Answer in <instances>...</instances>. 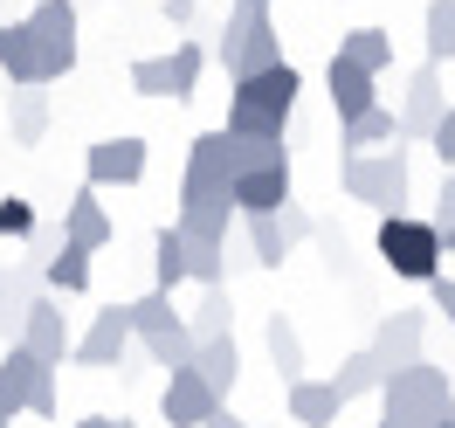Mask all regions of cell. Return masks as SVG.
Returning a JSON list of instances; mask_svg holds the SVG:
<instances>
[{
  "instance_id": "obj_34",
  "label": "cell",
  "mask_w": 455,
  "mask_h": 428,
  "mask_svg": "<svg viewBox=\"0 0 455 428\" xmlns=\"http://www.w3.org/2000/svg\"><path fill=\"white\" fill-rule=\"evenodd\" d=\"M35 229H42V222H35L28 200H14V194L0 200V242H14V235H35Z\"/></svg>"
},
{
  "instance_id": "obj_27",
  "label": "cell",
  "mask_w": 455,
  "mask_h": 428,
  "mask_svg": "<svg viewBox=\"0 0 455 428\" xmlns=\"http://www.w3.org/2000/svg\"><path fill=\"white\" fill-rule=\"evenodd\" d=\"M331 387H339L345 400H359V394H379V387H387V367L372 359V345H359V352H345V359H339Z\"/></svg>"
},
{
  "instance_id": "obj_6",
  "label": "cell",
  "mask_w": 455,
  "mask_h": 428,
  "mask_svg": "<svg viewBox=\"0 0 455 428\" xmlns=\"http://www.w3.org/2000/svg\"><path fill=\"white\" fill-rule=\"evenodd\" d=\"M42 415V422H56L62 400H56V367H42L35 352L21 345H7V359H0V415Z\"/></svg>"
},
{
  "instance_id": "obj_17",
  "label": "cell",
  "mask_w": 455,
  "mask_h": 428,
  "mask_svg": "<svg viewBox=\"0 0 455 428\" xmlns=\"http://www.w3.org/2000/svg\"><path fill=\"white\" fill-rule=\"evenodd\" d=\"M297 200V180H290V159L283 166H256L235 180V214H276Z\"/></svg>"
},
{
  "instance_id": "obj_14",
  "label": "cell",
  "mask_w": 455,
  "mask_h": 428,
  "mask_svg": "<svg viewBox=\"0 0 455 428\" xmlns=\"http://www.w3.org/2000/svg\"><path fill=\"white\" fill-rule=\"evenodd\" d=\"M372 359L387 373H400V367H421V345H427V311H387L379 325H372Z\"/></svg>"
},
{
  "instance_id": "obj_1",
  "label": "cell",
  "mask_w": 455,
  "mask_h": 428,
  "mask_svg": "<svg viewBox=\"0 0 455 428\" xmlns=\"http://www.w3.org/2000/svg\"><path fill=\"white\" fill-rule=\"evenodd\" d=\"M297 62H276V69H262V77H242V84L228 90V132L235 139H283L290 111H297Z\"/></svg>"
},
{
  "instance_id": "obj_25",
  "label": "cell",
  "mask_w": 455,
  "mask_h": 428,
  "mask_svg": "<svg viewBox=\"0 0 455 428\" xmlns=\"http://www.w3.org/2000/svg\"><path fill=\"white\" fill-rule=\"evenodd\" d=\"M7 125H14V145H42V132H49V90H14L7 97Z\"/></svg>"
},
{
  "instance_id": "obj_35",
  "label": "cell",
  "mask_w": 455,
  "mask_h": 428,
  "mask_svg": "<svg viewBox=\"0 0 455 428\" xmlns=\"http://www.w3.org/2000/svg\"><path fill=\"white\" fill-rule=\"evenodd\" d=\"M427 222H435V235H442V242L455 235V173L442 180V194H435V214H427Z\"/></svg>"
},
{
  "instance_id": "obj_43",
  "label": "cell",
  "mask_w": 455,
  "mask_h": 428,
  "mask_svg": "<svg viewBox=\"0 0 455 428\" xmlns=\"http://www.w3.org/2000/svg\"><path fill=\"white\" fill-rule=\"evenodd\" d=\"M0 325H7V277H0Z\"/></svg>"
},
{
  "instance_id": "obj_3",
  "label": "cell",
  "mask_w": 455,
  "mask_h": 428,
  "mask_svg": "<svg viewBox=\"0 0 455 428\" xmlns=\"http://www.w3.org/2000/svg\"><path fill=\"white\" fill-rule=\"evenodd\" d=\"M345 194L372 207V214H400V200L414 194V166H407V145H387V152H359L339 166Z\"/></svg>"
},
{
  "instance_id": "obj_42",
  "label": "cell",
  "mask_w": 455,
  "mask_h": 428,
  "mask_svg": "<svg viewBox=\"0 0 455 428\" xmlns=\"http://www.w3.org/2000/svg\"><path fill=\"white\" fill-rule=\"evenodd\" d=\"M207 428H249V422H235V415H228V408H221V415H214V422H207Z\"/></svg>"
},
{
  "instance_id": "obj_46",
  "label": "cell",
  "mask_w": 455,
  "mask_h": 428,
  "mask_svg": "<svg viewBox=\"0 0 455 428\" xmlns=\"http://www.w3.org/2000/svg\"><path fill=\"white\" fill-rule=\"evenodd\" d=\"M117 428H132V422H117Z\"/></svg>"
},
{
  "instance_id": "obj_29",
  "label": "cell",
  "mask_w": 455,
  "mask_h": 428,
  "mask_svg": "<svg viewBox=\"0 0 455 428\" xmlns=\"http://www.w3.org/2000/svg\"><path fill=\"white\" fill-rule=\"evenodd\" d=\"M124 318H132V339H139V345L180 325V311H172V297H166V290H145V297H132V304H124Z\"/></svg>"
},
{
  "instance_id": "obj_15",
  "label": "cell",
  "mask_w": 455,
  "mask_h": 428,
  "mask_svg": "<svg viewBox=\"0 0 455 428\" xmlns=\"http://www.w3.org/2000/svg\"><path fill=\"white\" fill-rule=\"evenodd\" d=\"M124 352H132V318H124V304H104V311L90 318V332L76 339V367H124Z\"/></svg>"
},
{
  "instance_id": "obj_7",
  "label": "cell",
  "mask_w": 455,
  "mask_h": 428,
  "mask_svg": "<svg viewBox=\"0 0 455 428\" xmlns=\"http://www.w3.org/2000/svg\"><path fill=\"white\" fill-rule=\"evenodd\" d=\"M200 69H207V49H200V42H172L166 56L132 62V90H139V97H172V104H187L200 90Z\"/></svg>"
},
{
  "instance_id": "obj_2",
  "label": "cell",
  "mask_w": 455,
  "mask_h": 428,
  "mask_svg": "<svg viewBox=\"0 0 455 428\" xmlns=\"http://www.w3.org/2000/svg\"><path fill=\"white\" fill-rule=\"evenodd\" d=\"M379 422L387 428H455V380L442 367H400L379 387Z\"/></svg>"
},
{
  "instance_id": "obj_10",
  "label": "cell",
  "mask_w": 455,
  "mask_h": 428,
  "mask_svg": "<svg viewBox=\"0 0 455 428\" xmlns=\"http://www.w3.org/2000/svg\"><path fill=\"white\" fill-rule=\"evenodd\" d=\"M242 229H249V262H256V270H283V256L297 249V242H311L317 222L290 200V207H276V214H242Z\"/></svg>"
},
{
  "instance_id": "obj_18",
  "label": "cell",
  "mask_w": 455,
  "mask_h": 428,
  "mask_svg": "<svg viewBox=\"0 0 455 428\" xmlns=\"http://www.w3.org/2000/svg\"><path fill=\"white\" fill-rule=\"evenodd\" d=\"M283 400H290V422L297 428H331L345 408H352L331 380H297V387H283Z\"/></svg>"
},
{
  "instance_id": "obj_8",
  "label": "cell",
  "mask_w": 455,
  "mask_h": 428,
  "mask_svg": "<svg viewBox=\"0 0 455 428\" xmlns=\"http://www.w3.org/2000/svg\"><path fill=\"white\" fill-rule=\"evenodd\" d=\"M207 200H235V159H228V132H200V139L187 145L180 207H207Z\"/></svg>"
},
{
  "instance_id": "obj_16",
  "label": "cell",
  "mask_w": 455,
  "mask_h": 428,
  "mask_svg": "<svg viewBox=\"0 0 455 428\" xmlns=\"http://www.w3.org/2000/svg\"><path fill=\"white\" fill-rule=\"evenodd\" d=\"M84 173H90V187H139L145 180V139H97L84 152Z\"/></svg>"
},
{
  "instance_id": "obj_44",
  "label": "cell",
  "mask_w": 455,
  "mask_h": 428,
  "mask_svg": "<svg viewBox=\"0 0 455 428\" xmlns=\"http://www.w3.org/2000/svg\"><path fill=\"white\" fill-rule=\"evenodd\" d=\"M7 422H14V415H0V428H7Z\"/></svg>"
},
{
  "instance_id": "obj_40",
  "label": "cell",
  "mask_w": 455,
  "mask_h": 428,
  "mask_svg": "<svg viewBox=\"0 0 455 428\" xmlns=\"http://www.w3.org/2000/svg\"><path fill=\"white\" fill-rule=\"evenodd\" d=\"M69 428H117L111 415H84V422H69Z\"/></svg>"
},
{
  "instance_id": "obj_28",
  "label": "cell",
  "mask_w": 455,
  "mask_h": 428,
  "mask_svg": "<svg viewBox=\"0 0 455 428\" xmlns=\"http://www.w3.org/2000/svg\"><path fill=\"white\" fill-rule=\"evenodd\" d=\"M339 56L359 62L366 77H379V69H394V35H387V28H345Z\"/></svg>"
},
{
  "instance_id": "obj_47",
  "label": "cell",
  "mask_w": 455,
  "mask_h": 428,
  "mask_svg": "<svg viewBox=\"0 0 455 428\" xmlns=\"http://www.w3.org/2000/svg\"><path fill=\"white\" fill-rule=\"evenodd\" d=\"M379 428H387V422H379Z\"/></svg>"
},
{
  "instance_id": "obj_5",
  "label": "cell",
  "mask_w": 455,
  "mask_h": 428,
  "mask_svg": "<svg viewBox=\"0 0 455 428\" xmlns=\"http://www.w3.org/2000/svg\"><path fill=\"white\" fill-rule=\"evenodd\" d=\"M214 62L228 69V84L262 77V69H276V62H283V35H276L269 14H228L221 42H214Z\"/></svg>"
},
{
  "instance_id": "obj_37",
  "label": "cell",
  "mask_w": 455,
  "mask_h": 428,
  "mask_svg": "<svg viewBox=\"0 0 455 428\" xmlns=\"http://www.w3.org/2000/svg\"><path fill=\"white\" fill-rule=\"evenodd\" d=\"M427 297H435V311L449 318V332H455V277H435V284H427Z\"/></svg>"
},
{
  "instance_id": "obj_13",
  "label": "cell",
  "mask_w": 455,
  "mask_h": 428,
  "mask_svg": "<svg viewBox=\"0 0 455 428\" xmlns=\"http://www.w3.org/2000/svg\"><path fill=\"white\" fill-rule=\"evenodd\" d=\"M449 117V90H442V69L421 62L407 69V97H400V132L407 139H435V125Z\"/></svg>"
},
{
  "instance_id": "obj_9",
  "label": "cell",
  "mask_w": 455,
  "mask_h": 428,
  "mask_svg": "<svg viewBox=\"0 0 455 428\" xmlns=\"http://www.w3.org/2000/svg\"><path fill=\"white\" fill-rule=\"evenodd\" d=\"M28 28H35V49H42V84H62L76 69V0H35L28 7Z\"/></svg>"
},
{
  "instance_id": "obj_21",
  "label": "cell",
  "mask_w": 455,
  "mask_h": 428,
  "mask_svg": "<svg viewBox=\"0 0 455 428\" xmlns=\"http://www.w3.org/2000/svg\"><path fill=\"white\" fill-rule=\"evenodd\" d=\"M62 235H69V242H76V249H90V256H97V249H104V242H111V214H104V200H97V187H84V194L69 200V214H62Z\"/></svg>"
},
{
  "instance_id": "obj_36",
  "label": "cell",
  "mask_w": 455,
  "mask_h": 428,
  "mask_svg": "<svg viewBox=\"0 0 455 428\" xmlns=\"http://www.w3.org/2000/svg\"><path fill=\"white\" fill-rule=\"evenodd\" d=\"M435 159H442V166H455V104H449V117H442V125H435Z\"/></svg>"
},
{
  "instance_id": "obj_19",
  "label": "cell",
  "mask_w": 455,
  "mask_h": 428,
  "mask_svg": "<svg viewBox=\"0 0 455 428\" xmlns=\"http://www.w3.org/2000/svg\"><path fill=\"white\" fill-rule=\"evenodd\" d=\"M0 69H7V84H14V90L42 84V49H35L28 21H0Z\"/></svg>"
},
{
  "instance_id": "obj_38",
  "label": "cell",
  "mask_w": 455,
  "mask_h": 428,
  "mask_svg": "<svg viewBox=\"0 0 455 428\" xmlns=\"http://www.w3.org/2000/svg\"><path fill=\"white\" fill-rule=\"evenodd\" d=\"M317 249H324V262L339 270V262H345V235L331 229V222H317Z\"/></svg>"
},
{
  "instance_id": "obj_20",
  "label": "cell",
  "mask_w": 455,
  "mask_h": 428,
  "mask_svg": "<svg viewBox=\"0 0 455 428\" xmlns=\"http://www.w3.org/2000/svg\"><path fill=\"white\" fill-rule=\"evenodd\" d=\"M324 84H331V104H339V125H352V117L379 111V104H372V84H379V77H366L359 62L331 56V69H324Z\"/></svg>"
},
{
  "instance_id": "obj_30",
  "label": "cell",
  "mask_w": 455,
  "mask_h": 428,
  "mask_svg": "<svg viewBox=\"0 0 455 428\" xmlns=\"http://www.w3.org/2000/svg\"><path fill=\"white\" fill-rule=\"evenodd\" d=\"M228 325H235V297H228V284L200 290V304H194V318H187V332L207 345V339H228Z\"/></svg>"
},
{
  "instance_id": "obj_31",
  "label": "cell",
  "mask_w": 455,
  "mask_h": 428,
  "mask_svg": "<svg viewBox=\"0 0 455 428\" xmlns=\"http://www.w3.org/2000/svg\"><path fill=\"white\" fill-rule=\"evenodd\" d=\"M42 277H49V290H56V297H84V290H90V249L62 242L56 256H49V270H42Z\"/></svg>"
},
{
  "instance_id": "obj_32",
  "label": "cell",
  "mask_w": 455,
  "mask_h": 428,
  "mask_svg": "<svg viewBox=\"0 0 455 428\" xmlns=\"http://www.w3.org/2000/svg\"><path fill=\"white\" fill-rule=\"evenodd\" d=\"M421 28H427V62H435V69L455 62V0H427Z\"/></svg>"
},
{
  "instance_id": "obj_4",
  "label": "cell",
  "mask_w": 455,
  "mask_h": 428,
  "mask_svg": "<svg viewBox=\"0 0 455 428\" xmlns=\"http://www.w3.org/2000/svg\"><path fill=\"white\" fill-rule=\"evenodd\" d=\"M442 256L449 242L435 235V222H414V214H379V262L407 277V284H435L442 277Z\"/></svg>"
},
{
  "instance_id": "obj_11",
  "label": "cell",
  "mask_w": 455,
  "mask_h": 428,
  "mask_svg": "<svg viewBox=\"0 0 455 428\" xmlns=\"http://www.w3.org/2000/svg\"><path fill=\"white\" fill-rule=\"evenodd\" d=\"M221 408H228V400L200 380V367L166 373V387H159V422H166V428H207Z\"/></svg>"
},
{
  "instance_id": "obj_33",
  "label": "cell",
  "mask_w": 455,
  "mask_h": 428,
  "mask_svg": "<svg viewBox=\"0 0 455 428\" xmlns=\"http://www.w3.org/2000/svg\"><path fill=\"white\" fill-rule=\"evenodd\" d=\"M228 159H235V180H242V173H256V166H283L290 152H283V139H235L228 132Z\"/></svg>"
},
{
  "instance_id": "obj_45",
  "label": "cell",
  "mask_w": 455,
  "mask_h": 428,
  "mask_svg": "<svg viewBox=\"0 0 455 428\" xmlns=\"http://www.w3.org/2000/svg\"><path fill=\"white\" fill-rule=\"evenodd\" d=\"M449 256H455V235H449Z\"/></svg>"
},
{
  "instance_id": "obj_22",
  "label": "cell",
  "mask_w": 455,
  "mask_h": 428,
  "mask_svg": "<svg viewBox=\"0 0 455 428\" xmlns=\"http://www.w3.org/2000/svg\"><path fill=\"white\" fill-rule=\"evenodd\" d=\"M180 284H194V270H187V242H180V229L166 222V229L152 235V290H166V297H172Z\"/></svg>"
},
{
  "instance_id": "obj_24",
  "label": "cell",
  "mask_w": 455,
  "mask_h": 428,
  "mask_svg": "<svg viewBox=\"0 0 455 428\" xmlns=\"http://www.w3.org/2000/svg\"><path fill=\"white\" fill-rule=\"evenodd\" d=\"M262 345H269V359H276V380H283V387H297V380H311V373H304V339H297V325H290L283 311L269 318V332H262Z\"/></svg>"
},
{
  "instance_id": "obj_41",
  "label": "cell",
  "mask_w": 455,
  "mask_h": 428,
  "mask_svg": "<svg viewBox=\"0 0 455 428\" xmlns=\"http://www.w3.org/2000/svg\"><path fill=\"white\" fill-rule=\"evenodd\" d=\"M235 14H269V0H235Z\"/></svg>"
},
{
  "instance_id": "obj_12",
  "label": "cell",
  "mask_w": 455,
  "mask_h": 428,
  "mask_svg": "<svg viewBox=\"0 0 455 428\" xmlns=\"http://www.w3.org/2000/svg\"><path fill=\"white\" fill-rule=\"evenodd\" d=\"M21 352H35L42 367H62L69 352H76V332H69V318H62V297L56 290H42L35 297V311H28V325H21Z\"/></svg>"
},
{
  "instance_id": "obj_23",
  "label": "cell",
  "mask_w": 455,
  "mask_h": 428,
  "mask_svg": "<svg viewBox=\"0 0 455 428\" xmlns=\"http://www.w3.org/2000/svg\"><path fill=\"white\" fill-rule=\"evenodd\" d=\"M400 139H407V132H400V111H366V117H352V125L339 132L345 159H359L366 145H379V152H387V145H400Z\"/></svg>"
},
{
  "instance_id": "obj_39",
  "label": "cell",
  "mask_w": 455,
  "mask_h": 428,
  "mask_svg": "<svg viewBox=\"0 0 455 428\" xmlns=\"http://www.w3.org/2000/svg\"><path fill=\"white\" fill-rule=\"evenodd\" d=\"M194 7L200 0H166V21H194Z\"/></svg>"
},
{
  "instance_id": "obj_26",
  "label": "cell",
  "mask_w": 455,
  "mask_h": 428,
  "mask_svg": "<svg viewBox=\"0 0 455 428\" xmlns=\"http://www.w3.org/2000/svg\"><path fill=\"white\" fill-rule=\"evenodd\" d=\"M194 367H200V380H207V387L228 400V394H235V380H242V352H235V332H228V339H207Z\"/></svg>"
}]
</instances>
